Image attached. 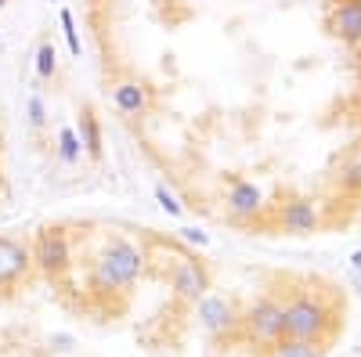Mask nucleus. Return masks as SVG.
<instances>
[{"mask_svg": "<svg viewBox=\"0 0 361 357\" xmlns=\"http://www.w3.org/2000/svg\"><path fill=\"white\" fill-rule=\"evenodd\" d=\"M141 275H145V253L123 234L105 238L102 253L90 263V285L98 292H130V285Z\"/></svg>", "mask_w": 361, "mask_h": 357, "instance_id": "1", "label": "nucleus"}, {"mask_svg": "<svg viewBox=\"0 0 361 357\" xmlns=\"http://www.w3.org/2000/svg\"><path fill=\"white\" fill-rule=\"evenodd\" d=\"M333 332V311H329L314 292H300L286 303V339L325 343Z\"/></svg>", "mask_w": 361, "mask_h": 357, "instance_id": "2", "label": "nucleus"}, {"mask_svg": "<svg viewBox=\"0 0 361 357\" xmlns=\"http://www.w3.org/2000/svg\"><path fill=\"white\" fill-rule=\"evenodd\" d=\"M243 332L250 343H260V346H275L282 336H286V303L271 300V296H264V300H257L246 314H243Z\"/></svg>", "mask_w": 361, "mask_h": 357, "instance_id": "3", "label": "nucleus"}, {"mask_svg": "<svg viewBox=\"0 0 361 357\" xmlns=\"http://www.w3.org/2000/svg\"><path fill=\"white\" fill-rule=\"evenodd\" d=\"M73 242L62 227H47L40 231L37 246H33V267L44 278H62L69 267H73Z\"/></svg>", "mask_w": 361, "mask_h": 357, "instance_id": "4", "label": "nucleus"}, {"mask_svg": "<svg viewBox=\"0 0 361 357\" xmlns=\"http://www.w3.org/2000/svg\"><path fill=\"white\" fill-rule=\"evenodd\" d=\"M170 289L180 303H199L202 296L209 292V271H206V263L188 256V253H180L173 260V271H170Z\"/></svg>", "mask_w": 361, "mask_h": 357, "instance_id": "5", "label": "nucleus"}, {"mask_svg": "<svg viewBox=\"0 0 361 357\" xmlns=\"http://www.w3.org/2000/svg\"><path fill=\"white\" fill-rule=\"evenodd\" d=\"M264 192L246 181V177H231L228 181V192H224V210L235 224H253L260 213H264Z\"/></svg>", "mask_w": 361, "mask_h": 357, "instance_id": "6", "label": "nucleus"}, {"mask_svg": "<svg viewBox=\"0 0 361 357\" xmlns=\"http://www.w3.org/2000/svg\"><path fill=\"white\" fill-rule=\"evenodd\" d=\"M195 318H199V325H202L209 336H231L238 329V321H243V318L235 314V303L228 300V296H214V292H206L202 300H199Z\"/></svg>", "mask_w": 361, "mask_h": 357, "instance_id": "7", "label": "nucleus"}, {"mask_svg": "<svg viewBox=\"0 0 361 357\" xmlns=\"http://www.w3.org/2000/svg\"><path fill=\"white\" fill-rule=\"evenodd\" d=\"M33 271V249H25L15 238H0V292L15 289Z\"/></svg>", "mask_w": 361, "mask_h": 357, "instance_id": "8", "label": "nucleus"}, {"mask_svg": "<svg viewBox=\"0 0 361 357\" xmlns=\"http://www.w3.org/2000/svg\"><path fill=\"white\" fill-rule=\"evenodd\" d=\"M279 227L286 234H314L322 227V213L311 199H289L279 210Z\"/></svg>", "mask_w": 361, "mask_h": 357, "instance_id": "9", "label": "nucleus"}, {"mask_svg": "<svg viewBox=\"0 0 361 357\" xmlns=\"http://www.w3.org/2000/svg\"><path fill=\"white\" fill-rule=\"evenodd\" d=\"M329 29H333L347 47H361V0H336Z\"/></svg>", "mask_w": 361, "mask_h": 357, "instance_id": "10", "label": "nucleus"}, {"mask_svg": "<svg viewBox=\"0 0 361 357\" xmlns=\"http://www.w3.org/2000/svg\"><path fill=\"white\" fill-rule=\"evenodd\" d=\"M336 188L343 195H361V156H350L336 170Z\"/></svg>", "mask_w": 361, "mask_h": 357, "instance_id": "11", "label": "nucleus"}, {"mask_svg": "<svg viewBox=\"0 0 361 357\" xmlns=\"http://www.w3.org/2000/svg\"><path fill=\"white\" fill-rule=\"evenodd\" d=\"M271 357H322V343H304V339H279L271 346Z\"/></svg>", "mask_w": 361, "mask_h": 357, "instance_id": "12", "label": "nucleus"}, {"mask_svg": "<svg viewBox=\"0 0 361 357\" xmlns=\"http://www.w3.org/2000/svg\"><path fill=\"white\" fill-rule=\"evenodd\" d=\"M80 144H83L94 159L102 156V127H98V119L90 115V112L80 115Z\"/></svg>", "mask_w": 361, "mask_h": 357, "instance_id": "13", "label": "nucleus"}, {"mask_svg": "<svg viewBox=\"0 0 361 357\" xmlns=\"http://www.w3.org/2000/svg\"><path fill=\"white\" fill-rule=\"evenodd\" d=\"M58 152H62V159L66 163H76L80 159V137H76V130L73 127H62V134H58Z\"/></svg>", "mask_w": 361, "mask_h": 357, "instance_id": "14", "label": "nucleus"}, {"mask_svg": "<svg viewBox=\"0 0 361 357\" xmlns=\"http://www.w3.org/2000/svg\"><path fill=\"white\" fill-rule=\"evenodd\" d=\"M156 199H159V206H163V210H166L170 217H180V202H177V199H173V195H170L163 184L156 188Z\"/></svg>", "mask_w": 361, "mask_h": 357, "instance_id": "15", "label": "nucleus"}, {"mask_svg": "<svg viewBox=\"0 0 361 357\" xmlns=\"http://www.w3.org/2000/svg\"><path fill=\"white\" fill-rule=\"evenodd\" d=\"M185 238H188L192 246H209V234L199 231V227H185Z\"/></svg>", "mask_w": 361, "mask_h": 357, "instance_id": "16", "label": "nucleus"}, {"mask_svg": "<svg viewBox=\"0 0 361 357\" xmlns=\"http://www.w3.org/2000/svg\"><path fill=\"white\" fill-rule=\"evenodd\" d=\"M350 271H357V275H361V249H354V253H350Z\"/></svg>", "mask_w": 361, "mask_h": 357, "instance_id": "17", "label": "nucleus"}, {"mask_svg": "<svg viewBox=\"0 0 361 357\" xmlns=\"http://www.w3.org/2000/svg\"><path fill=\"white\" fill-rule=\"evenodd\" d=\"M0 152H4V144H0ZM0 181H4V163H0Z\"/></svg>", "mask_w": 361, "mask_h": 357, "instance_id": "18", "label": "nucleus"}, {"mask_svg": "<svg viewBox=\"0 0 361 357\" xmlns=\"http://www.w3.org/2000/svg\"><path fill=\"white\" fill-rule=\"evenodd\" d=\"M4 4H8V0H0V8H4Z\"/></svg>", "mask_w": 361, "mask_h": 357, "instance_id": "19", "label": "nucleus"}]
</instances>
